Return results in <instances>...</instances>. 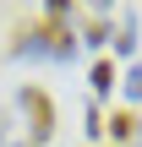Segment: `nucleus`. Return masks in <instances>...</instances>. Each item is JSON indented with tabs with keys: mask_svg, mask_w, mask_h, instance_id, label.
<instances>
[{
	"mask_svg": "<svg viewBox=\"0 0 142 147\" xmlns=\"http://www.w3.org/2000/svg\"><path fill=\"white\" fill-rule=\"evenodd\" d=\"M137 142H142V136H137Z\"/></svg>",
	"mask_w": 142,
	"mask_h": 147,
	"instance_id": "7",
	"label": "nucleus"
},
{
	"mask_svg": "<svg viewBox=\"0 0 142 147\" xmlns=\"http://www.w3.org/2000/svg\"><path fill=\"white\" fill-rule=\"evenodd\" d=\"M120 87H126V98H142V65H131V71L120 76Z\"/></svg>",
	"mask_w": 142,
	"mask_h": 147,
	"instance_id": "5",
	"label": "nucleus"
},
{
	"mask_svg": "<svg viewBox=\"0 0 142 147\" xmlns=\"http://www.w3.org/2000/svg\"><path fill=\"white\" fill-rule=\"evenodd\" d=\"M104 131H109L115 142H137V136H142V131H137V115H131V109H115V115L104 120Z\"/></svg>",
	"mask_w": 142,
	"mask_h": 147,
	"instance_id": "2",
	"label": "nucleus"
},
{
	"mask_svg": "<svg viewBox=\"0 0 142 147\" xmlns=\"http://www.w3.org/2000/svg\"><path fill=\"white\" fill-rule=\"evenodd\" d=\"M5 147H27V142H5Z\"/></svg>",
	"mask_w": 142,
	"mask_h": 147,
	"instance_id": "6",
	"label": "nucleus"
},
{
	"mask_svg": "<svg viewBox=\"0 0 142 147\" xmlns=\"http://www.w3.org/2000/svg\"><path fill=\"white\" fill-rule=\"evenodd\" d=\"M16 104L27 109V147H44L55 136V104H49V93L44 87H22Z\"/></svg>",
	"mask_w": 142,
	"mask_h": 147,
	"instance_id": "1",
	"label": "nucleus"
},
{
	"mask_svg": "<svg viewBox=\"0 0 142 147\" xmlns=\"http://www.w3.org/2000/svg\"><path fill=\"white\" fill-rule=\"evenodd\" d=\"M88 82H93V93H99V98H109V93H115V60H99Z\"/></svg>",
	"mask_w": 142,
	"mask_h": 147,
	"instance_id": "3",
	"label": "nucleus"
},
{
	"mask_svg": "<svg viewBox=\"0 0 142 147\" xmlns=\"http://www.w3.org/2000/svg\"><path fill=\"white\" fill-rule=\"evenodd\" d=\"M115 49H120V55H131V49H137V11H126V33L115 38Z\"/></svg>",
	"mask_w": 142,
	"mask_h": 147,
	"instance_id": "4",
	"label": "nucleus"
}]
</instances>
